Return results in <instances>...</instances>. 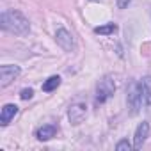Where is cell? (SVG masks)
Wrapping results in <instances>:
<instances>
[{
	"label": "cell",
	"mask_w": 151,
	"mask_h": 151,
	"mask_svg": "<svg viewBox=\"0 0 151 151\" xmlns=\"http://www.w3.org/2000/svg\"><path fill=\"white\" fill-rule=\"evenodd\" d=\"M116 93V80L112 75H105V77L98 82L96 86V96H94V101L98 105L105 103L107 100H110Z\"/></svg>",
	"instance_id": "obj_3"
},
{
	"label": "cell",
	"mask_w": 151,
	"mask_h": 151,
	"mask_svg": "<svg viewBox=\"0 0 151 151\" xmlns=\"http://www.w3.org/2000/svg\"><path fill=\"white\" fill-rule=\"evenodd\" d=\"M130 149H132V144L128 142V139H121L116 144V151H130Z\"/></svg>",
	"instance_id": "obj_13"
},
{
	"label": "cell",
	"mask_w": 151,
	"mask_h": 151,
	"mask_svg": "<svg viewBox=\"0 0 151 151\" xmlns=\"http://www.w3.org/2000/svg\"><path fill=\"white\" fill-rule=\"evenodd\" d=\"M140 91H142V101L146 107H151V77H144L140 82Z\"/></svg>",
	"instance_id": "obj_10"
},
{
	"label": "cell",
	"mask_w": 151,
	"mask_h": 151,
	"mask_svg": "<svg viewBox=\"0 0 151 151\" xmlns=\"http://www.w3.org/2000/svg\"><path fill=\"white\" fill-rule=\"evenodd\" d=\"M0 27L6 32H11L14 36H27L30 32V23L29 20L20 13V11H4L0 16Z\"/></svg>",
	"instance_id": "obj_1"
},
{
	"label": "cell",
	"mask_w": 151,
	"mask_h": 151,
	"mask_svg": "<svg viewBox=\"0 0 151 151\" xmlns=\"http://www.w3.org/2000/svg\"><path fill=\"white\" fill-rule=\"evenodd\" d=\"M32 94H34V91H32V89H23V91L20 93V98H22V100H30V98H32Z\"/></svg>",
	"instance_id": "obj_14"
},
{
	"label": "cell",
	"mask_w": 151,
	"mask_h": 151,
	"mask_svg": "<svg viewBox=\"0 0 151 151\" xmlns=\"http://www.w3.org/2000/svg\"><path fill=\"white\" fill-rule=\"evenodd\" d=\"M59 86H60V77H59V75H52L50 78H46V80L43 82V91H45V93H52V91H55Z\"/></svg>",
	"instance_id": "obj_11"
},
{
	"label": "cell",
	"mask_w": 151,
	"mask_h": 151,
	"mask_svg": "<svg viewBox=\"0 0 151 151\" xmlns=\"http://www.w3.org/2000/svg\"><path fill=\"white\" fill-rule=\"evenodd\" d=\"M20 66H14V64H6L0 68V87H7L9 84H13L18 77H20Z\"/></svg>",
	"instance_id": "obj_4"
},
{
	"label": "cell",
	"mask_w": 151,
	"mask_h": 151,
	"mask_svg": "<svg viewBox=\"0 0 151 151\" xmlns=\"http://www.w3.org/2000/svg\"><path fill=\"white\" fill-rule=\"evenodd\" d=\"M18 114V107L14 103H7L2 107V110H0V124L2 126H7L11 123V119H14V116Z\"/></svg>",
	"instance_id": "obj_8"
},
{
	"label": "cell",
	"mask_w": 151,
	"mask_h": 151,
	"mask_svg": "<svg viewBox=\"0 0 151 151\" xmlns=\"http://www.w3.org/2000/svg\"><path fill=\"white\" fill-rule=\"evenodd\" d=\"M94 32H96V34H100V36H110V34L117 32V25H116V23H105V25L96 27V29H94Z\"/></svg>",
	"instance_id": "obj_12"
},
{
	"label": "cell",
	"mask_w": 151,
	"mask_h": 151,
	"mask_svg": "<svg viewBox=\"0 0 151 151\" xmlns=\"http://www.w3.org/2000/svg\"><path fill=\"white\" fill-rule=\"evenodd\" d=\"M55 133H57V126L55 124H45V126L36 130V137L39 140H50L52 137H55Z\"/></svg>",
	"instance_id": "obj_9"
},
{
	"label": "cell",
	"mask_w": 151,
	"mask_h": 151,
	"mask_svg": "<svg viewBox=\"0 0 151 151\" xmlns=\"http://www.w3.org/2000/svg\"><path fill=\"white\" fill-rule=\"evenodd\" d=\"M149 137V123L147 121H142L137 130H135V135H133V147L135 149H140L146 142V139Z\"/></svg>",
	"instance_id": "obj_7"
},
{
	"label": "cell",
	"mask_w": 151,
	"mask_h": 151,
	"mask_svg": "<svg viewBox=\"0 0 151 151\" xmlns=\"http://www.w3.org/2000/svg\"><path fill=\"white\" fill-rule=\"evenodd\" d=\"M87 117V105L82 103V101H77V103H73L69 109H68V119L71 124H80L84 119Z\"/></svg>",
	"instance_id": "obj_6"
},
{
	"label": "cell",
	"mask_w": 151,
	"mask_h": 151,
	"mask_svg": "<svg viewBox=\"0 0 151 151\" xmlns=\"http://www.w3.org/2000/svg\"><path fill=\"white\" fill-rule=\"evenodd\" d=\"M117 2V7L119 9H124V7H128V4L132 2V0H116Z\"/></svg>",
	"instance_id": "obj_15"
},
{
	"label": "cell",
	"mask_w": 151,
	"mask_h": 151,
	"mask_svg": "<svg viewBox=\"0 0 151 151\" xmlns=\"http://www.w3.org/2000/svg\"><path fill=\"white\" fill-rule=\"evenodd\" d=\"M55 41H57V45L64 50V52H75L77 50V43H75V37H73V34L69 32V30H66V29H59L57 32H55Z\"/></svg>",
	"instance_id": "obj_5"
},
{
	"label": "cell",
	"mask_w": 151,
	"mask_h": 151,
	"mask_svg": "<svg viewBox=\"0 0 151 151\" xmlns=\"http://www.w3.org/2000/svg\"><path fill=\"white\" fill-rule=\"evenodd\" d=\"M126 105H128V110L132 116L139 114L140 107L144 105L142 101V91H140V82H130L128 84V89H126Z\"/></svg>",
	"instance_id": "obj_2"
}]
</instances>
